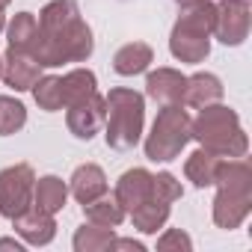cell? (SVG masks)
Instances as JSON below:
<instances>
[{
  "instance_id": "obj_17",
  "label": "cell",
  "mask_w": 252,
  "mask_h": 252,
  "mask_svg": "<svg viewBox=\"0 0 252 252\" xmlns=\"http://www.w3.org/2000/svg\"><path fill=\"white\" fill-rule=\"evenodd\" d=\"M65 199H68V187L63 178L57 175H45L33 184V205L48 211V214H57L65 208Z\"/></svg>"
},
{
  "instance_id": "obj_23",
  "label": "cell",
  "mask_w": 252,
  "mask_h": 252,
  "mask_svg": "<svg viewBox=\"0 0 252 252\" xmlns=\"http://www.w3.org/2000/svg\"><path fill=\"white\" fill-rule=\"evenodd\" d=\"M27 125V110L21 101L0 95V137H9Z\"/></svg>"
},
{
  "instance_id": "obj_7",
  "label": "cell",
  "mask_w": 252,
  "mask_h": 252,
  "mask_svg": "<svg viewBox=\"0 0 252 252\" xmlns=\"http://www.w3.org/2000/svg\"><path fill=\"white\" fill-rule=\"evenodd\" d=\"M104 116H107V104H104V98L95 92V95H89L86 101L68 107V131H71L77 140H92V137L101 131Z\"/></svg>"
},
{
  "instance_id": "obj_22",
  "label": "cell",
  "mask_w": 252,
  "mask_h": 252,
  "mask_svg": "<svg viewBox=\"0 0 252 252\" xmlns=\"http://www.w3.org/2000/svg\"><path fill=\"white\" fill-rule=\"evenodd\" d=\"M113 240H116L113 228L89 222V225H80V228H77V234H74V249H77V252H101V249H110Z\"/></svg>"
},
{
  "instance_id": "obj_4",
  "label": "cell",
  "mask_w": 252,
  "mask_h": 252,
  "mask_svg": "<svg viewBox=\"0 0 252 252\" xmlns=\"http://www.w3.org/2000/svg\"><path fill=\"white\" fill-rule=\"evenodd\" d=\"M107 116H104V125H107V146L110 149H119V152H128L140 143V134H143V119H146V101L140 92L134 89H110L107 98Z\"/></svg>"
},
{
  "instance_id": "obj_26",
  "label": "cell",
  "mask_w": 252,
  "mask_h": 252,
  "mask_svg": "<svg viewBox=\"0 0 252 252\" xmlns=\"http://www.w3.org/2000/svg\"><path fill=\"white\" fill-rule=\"evenodd\" d=\"M158 249H160V252H166V249H184V252H187V249H193V240H190L181 228H172V231H166V234L158 240Z\"/></svg>"
},
{
  "instance_id": "obj_24",
  "label": "cell",
  "mask_w": 252,
  "mask_h": 252,
  "mask_svg": "<svg viewBox=\"0 0 252 252\" xmlns=\"http://www.w3.org/2000/svg\"><path fill=\"white\" fill-rule=\"evenodd\" d=\"M33 98L42 110L54 113V110H63V95H60V77L48 74V77H39L36 86H33Z\"/></svg>"
},
{
  "instance_id": "obj_12",
  "label": "cell",
  "mask_w": 252,
  "mask_h": 252,
  "mask_svg": "<svg viewBox=\"0 0 252 252\" xmlns=\"http://www.w3.org/2000/svg\"><path fill=\"white\" fill-rule=\"evenodd\" d=\"M71 196L80 202V205H86V202H92V199H98V196H104L107 193V175H104V169L101 166H95V163H83V166H77L74 169V175H71Z\"/></svg>"
},
{
  "instance_id": "obj_9",
  "label": "cell",
  "mask_w": 252,
  "mask_h": 252,
  "mask_svg": "<svg viewBox=\"0 0 252 252\" xmlns=\"http://www.w3.org/2000/svg\"><path fill=\"white\" fill-rule=\"evenodd\" d=\"M152 196H155V175L146 169H128L116 184V202L125 208V214H131Z\"/></svg>"
},
{
  "instance_id": "obj_32",
  "label": "cell",
  "mask_w": 252,
  "mask_h": 252,
  "mask_svg": "<svg viewBox=\"0 0 252 252\" xmlns=\"http://www.w3.org/2000/svg\"><path fill=\"white\" fill-rule=\"evenodd\" d=\"M181 3H193V0H181Z\"/></svg>"
},
{
  "instance_id": "obj_6",
  "label": "cell",
  "mask_w": 252,
  "mask_h": 252,
  "mask_svg": "<svg viewBox=\"0 0 252 252\" xmlns=\"http://www.w3.org/2000/svg\"><path fill=\"white\" fill-rule=\"evenodd\" d=\"M33 184L36 175L27 163H15L0 172V214L3 217H18L33 205Z\"/></svg>"
},
{
  "instance_id": "obj_28",
  "label": "cell",
  "mask_w": 252,
  "mask_h": 252,
  "mask_svg": "<svg viewBox=\"0 0 252 252\" xmlns=\"http://www.w3.org/2000/svg\"><path fill=\"white\" fill-rule=\"evenodd\" d=\"M9 3H12V0H0V12H3V9H6Z\"/></svg>"
},
{
  "instance_id": "obj_18",
  "label": "cell",
  "mask_w": 252,
  "mask_h": 252,
  "mask_svg": "<svg viewBox=\"0 0 252 252\" xmlns=\"http://www.w3.org/2000/svg\"><path fill=\"white\" fill-rule=\"evenodd\" d=\"M166 217H169V202L160 199V196H152V199H146L143 205H137L131 211V220L140 231H158L166 222Z\"/></svg>"
},
{
  "instance_id": "obj_30",
  "label": "cell",
  "mask_w": 252,
  "mask_h": 252,
  "mask_svg": "<svg viewBox=\"0 0 252 252\" xmlns=\"http://www.w3.org/2000/svg\"><path fill=\"white\" fill-rule=\"evenodd\" d=\"M0 74H3V57H0Z\"/></svg>"
},
{
  "instance_id": "obj_10",
  "label": "cell",
  "mask_w": 252,
  "mask_h": 252,
  "mask_svg": "<svg viewBox=\"0 0 252 252\" xmlns=\"http://www.w3.org/2000/svg\"><path fill=\"white\" fill-rule=\"evenodd\" d=\"M12 222H15V231H18L27 243H33V246H45V243H51L54 234H57L54 214H48V211H42V208H36V205H30V208L21 211L18 217H12Z\"/></svg>"
},
{
  "instance_id": "obj_14",
  "label": "cell",
  "mask_w": 252,
  "mask_h": 252,
  "mask_svg": "<svg viewBox=\"0 0 252 252\" xmlns=\"http://www.w3.org/2000/svg\"><path fill=\"white\" fill-rule=\"evenodd\" d=\"M222 98V83L220 77L214 74H193L184 80V95H181V104L187 107H208V104H217Z\"/></svg>"
},
{
  "instance_id": "obj_2",
  "label": "cell",
  "mask_w": 252,
  "mask_h": 252,
  "mask_svg": "<svg viewBox=\"0 0 252 252\" xmlns=\"http://www.w3.org/2000/svg\"><path fill=\"white\" fill-rule=\"evenodd\" d=\"M190 137L199 140L208 152L220 158H243L246 155V134L237 122V113L220 104L202 107L196 122H190Z\"/></svg>"
},
{
  "instance_id": "obj_11",
  "label": "cell",
  "mask_w": 252,
  "mask_h": 252,
  "mask_svg": "<svg viewBox=\"0 0 252 252\" xmlns=\"http://www.w3.org/2000/svg\"><path fill=\"white\" fill-rule=\"evenodd\" d=\"M39 63H33L27 54H18V51H6V57H3V77L6 80V86H12L15 92H27V89H33L36 86V80L42 77L39 74Z\"/></svg>"
},
{
  "instance_id": "obj_29",
  "label": "cell",
  "mask_w": 252,
  "mask_h": 252,
  "mask_svg": "<svg viewBox=\"0 0 252 252\" xmlns=\"http://www.w3.org/2000/svg\"><path fill=\"white\" fill-rule=\"evenodd\" d=\"M3 27H6V18H3V12H0V33H3Z\"/></svg>"
},
{
  "instance_id": "obj_15",
  "label": "cell",
  "mask_w": 252,
  "mask_h": 252,
  "mask_svg": "<svg viewBox=\"0 0 252 252\" xmlns=\"http://www.w3.org/2000/svg\"><path fill=\"white\" fill-rule=\"evenodd\" d=\"M152 63H155V54H152V48L146 42H128V45H122L116 51V57H113V68L122 77L143 74Z\"/></svg>"
},
{
  "instance_id": "obj_21",
  "label": "cell",
  "mask_w": 252,
  "mask_h": 252,
  "mask_svg": "<svg viewBox=\"0 0 252 252\" xmlns=\"http://www.w3.org/2000/svg\"><path fill=\"white\" fill-rule=\"evenodd\" d=\"M36 33H39V21H36L33 12H21V15H15L12 24H9V51L27 54L30 45H33V39H36Z\"/></svg>"
},
{
  "instance_id": "obj_19",
  "label": "cell",
  "mask_w": 252,
  "mask_h": 252,
  "mask_svg": "<svg viewBox=\"0 0 252 252\" xmlns=\"http://www.w3.org/2000/svg\"><path fill=\"white\" fill-rule=\"evenodd\" d=\"M220 160H222L220 155H214V152H208V149H199V152H193V155H190V160H187L184 172H187V178H190L196 187H211V184H214V175H217Z\"/></svg>"
},
{
  "instance_id": "obj_27",
  "label": "cell",
  "mask_w": 252,
  "mask_h": 252,
  "mask_svg": "<svg viewBox=\"0 0 252 252\" xmlns=\"http://www.w3.org/2000/svg\"><path fill=\"white\" fill-rule=\"evenodd\" d=\"M0 249H15V252H21V243L12 240V237H0Z\"/></svg>"
},
{
  "instance_id": "obj_8",
  "label": "cell",
  "mask_w": 252,
  "mask_h": 252,
  "mask_svg": "<svg viewBox=\"0 0 252 252\" xmlns=\"http://www.w3.org/2000/svg\"><path fill=\"white\" fill-rule=\"evenodd\" d=\"M214 33L225 45H240L249 33V3H234L225 0L222 6H217V24Z\"/></svg>"
},
{
  "instance_id": "obj_1",
  "label": "cell",
  "mask_w": 252,
  "mask_h": 252,
  "mask_svg": "<svg viewBox=\"0 0 252 252\" xmlns=\"http://www.w3.org/2000/svg\"><path fill=\"white\" fill-rule=\"evenodd\" d=\"M92 54V30L80 18L74 0H54L39 12V33L27 51L42 68L63 63H83Z\"/></svg>"
},
{
  "instance_id": "obj_3",
  "label": "cell",
  "mask_w": 252,
  "mask_h": 252,
  "mask_svg": "<svg viewBox=\"0 0 252 252\" xmlns=\"http://www.w3.org/2000/svg\"><path fill=\"white\" fill-rule=\"evenodd\" d=\"M187 9L181 12L172 39H169V51L175 60L181 63H202L211 51V33L217 24V6L211 0H193L184 3Z\"/></svg>"
},
{
  "instance_id": "obj_13",
  "label": "cell",
  "mask_w": 252,
  "mask_h": 252,
  "mask_svg": "<svg viewBox=\"0 0 252 252\" xmlns=\"http://www.w3.org/2000/svg\"><path fill=\"white\" fill-rule=\"evenodd\" d=\"M184 80H187V77H181L175 68H158V71L149 74V80H146V92H149L155 101H160L163 107H166V104H181Z\"/></svg>"
},
{
  "instance_id": "obj_31",
  "label": "cell",
  "mask_w": 252,
  "mask_h": 252,
  "mask_svg": "<svg viewBox=\"0 0 252 252\" xmlns=\"http://www.w3.org/2000/svg\"><path fill=\"white\" fill-rule=\"evenodd\" d=\"M234 3H249V0H234Z\"/></svg>"
},
{
  "instance_id": "obj_16",
  "label": "cell",
  "mask_w": 252,
  "mask_h": 252,
  "mask_svg": "<svg viewBox=\"0 0 252 252\" xmlns=\"http://www.w3.org/2000/svg\"><path fill=\"white\" fill-rule=\"evenodd\" d=\"M98 92V83H95V74L89 68H74L68 71L65 77H60V95H63V107H71V104H80L86 101L89 95Z\"/></svg>"
},
{
  "instance_id": "obj_25",
  "label": "cell",
  "mask_w": 252,
  "mask_h": 252,
  "mask_svg": "<svg viewBox=\"0 0 252 252\" xmlns=\"http://www.w3.org/2000/svg\"><path fill=\"white\" fill-rule=\"evenodd\" d=\"M155 196H160V199H166V202L172 205L175 199L184 196V190H181V184H178L169 172H158V175H155Z\"/></svg>"
},
{
  "instance_id": "obj_20",
  "label": "cell",
  "mask_w": 252,
  "mask_h": 252,
  "mask_svg": "<svg viewBox=\"0 0 252 252\" xmlns=\"http://www.w3.org/2000/svg\"><path fill=\"white\" fill-rule=\"evenodd\" d=\"M83 214H86L89 222H95V225H107V228H116V225L125 220V208L116 202V196L107 199V193L98 196V199H92V202H86V205H83Z\"/></svg>"
},
{
  "instance_id": "obj_5",
  "label": "cell",
  "mask_w": 252,
  "mask_h": 252,
  "mask_svg": "<svg viewBox=\"0 0 252 252\" xmlns=\"http://www.w3.org/2000/svg\"><path fill=\"white\" fill-rule=\"evenodd\" d=\"M187 140H190V116L184 113L181 104H166L158 113L155 128L146 140V158L155 160V163L158 160L160 163L175 160L178 152L187 146Z\"/></svg>"
}]
</instances>
